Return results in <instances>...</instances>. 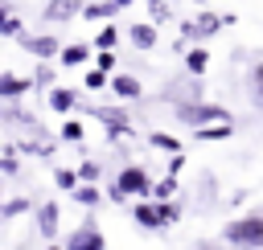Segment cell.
<instances>
[{
	"mask_svg": "<svg viewBox=\"0 0 263 250\" xmlns=\"http://www.w3.org/2000/svg\"><path fill=\"white\" fill-rule=\"evenodd\" d=\"M86 8V0H49L45 4V20H70Z\"/></svg>",
	"mask_w": 263,
	"mask_h": 250,
	"instance_id": "cell-13",
	"label": "cell"
},
{
	"mask_svg": "<svg viewBox=\"0 0 263 250\" xmlns=\"http://www.w3.org/2000/svg\"><path fill=\"white\" fill-rule=\"evenodd\" d=\"M0 37H12V41H21V20L4 8V16H0Z\"/></svg>",
	"mask_w": 263,
	"mask_h": 250,
	"instance_id": "cell-27",
	"label": "cell"
},
{
	"mask_svg": "<svg viewBox=\"0 0 263 250\" xmlns=\"http://www.w3.org/2000/svg\"><path fill=\"white\" fill-rule=\"evenodd\" d=\"M21 45L33 53V57H41V61H53V57H62V41L53 37V33H37V37H21Z\"/></svg>",
	"mask_w": 263,
	"mask_h": 250,
	"instance_id": "cell-7",
	"label": "cell"
},
{
	"mask_svg": "<svg viewBox=\"0 0 263 250\" xmlns=\"http://www.w3.org/2000/svg\"><path fill=\"white\" fill-rule=\"evenodd\" d=\"M222 238L238 250H263V213H242V217L226 221Z\"/></svg>",
	"mask_w": 263,
	"mask_h": 250,
	"instance_id": "cell-2",
	"label": "cell"
},
{
	"mask_svg": "<svg viewBox=\"0 0 263 250\" xmlns=\"http://www.w3.org/2000/svg\"><path fill=\"white\" fill-rule=\"evenodd\" d=\"M119 12V4L115 0H86V8H82V16L86 20H103V25H111V16Z\"/></svg>",
	"mask_w": 263,
	"mask_h": 250,
	"instance_id": "cell-15",
	"label": "cell"
},
{
	"mask_svg": "<svg viewBox=\"0 0 263 250\" xmlns=\"http://www.w3.org/2000/svg\"><path fill=\"white\" fill-rule=\"evenodd\" d=\"M185 168V152H177V156H168V176H177Z\"/></svg>",
	"mask_w": 263,
	"mask_h": 250,
	"instance_id": "cell-36",
	"label": "cell"
},
{
	"mask_svg": "<svg viewBox=\"0 0 263 250\" xmlns=\"http://www.w3.org/2000/svg\"><path fill=\"white\" fill-rule=\"evenodd\" d=\"M99 168H103L99 160H82V164H78V176H82V184H95V180H99Z\"/></svg>",
	"mask_w": 263,
	"mask_h": 250,
	"instance_id": "cell-31",
	"label": "cell"
},
{
	"mask_svg": "<svg viewBox=\"0 0 263 250\" xmlns=\"http://www.w3.org/2000/svg\"><path fill=\"white\" fill-rule=\"evenodd\" d=\"M53 184L66 189V193H74L82 184V176H78V168H53Z\"/></svg>",
	"mask_w": 263,
	"mask_h": 250,
	"instance_id": "cell-24",
	"label": "cell"
},
{
	"mask_svg": "<svg viewBox=\"0 0 263 250\" xmlns=\"http://www.w3.org/2000/svg\"><path fill=\"white\" fill-rule=\"evenodd\" d=\"M74 107H78V94H74V90H66V86H53V90H49V111H58V115L70 119Z\"/></svg>",
	"mask_w": 263,
	"mask_h": 250,
	"instance_id": "cell-16",
	"label": "cell"
},
{
	"mask_svg": "<svg viewBox=\"0 0 263 250\" xmlns=\"http://www.w3.org/2000/svg\"><path fill=\"white\" fill-rule=\"evenodd\" d=\"M111 94H119V98H140V82H136L132 74H115V78H111Z\"/></svg>",
	"mask_w": 263,
	"mask_h": 250,
	"instance_id": "cell-19",
	"label": "cell"
},
{
	"mask_svg": "<svg viewBox=\"0 0 263 250\" xmlns=\"http://www.w3.org/2000/svg\"><path fill=\"white\" fill-rule=\"evenodd\" d=\"M29 205H33V201H29V197H12V201H4V217H8V221H12V217H21V213H25V209H29Z\"/></svg>",
	"mask_w": 263,
	"mask_h": 250,
	"instance_id": "cell-32",
	"label": "cell"
},
{
	"mask_svg": "<svg viewBox=\"0 0 263 250\" xmlns=\"http://www.w3.org/2000/svg\"><path fill=\"white\" fill-rule=\"evenodd\" d=\"M230 135H234V123H214V127L193 131V139H197V143H222V139H230Z\"/></svg>",
	"mask_w": 263,
	"mask_h": 250,
	"instance_id": "cell-17",
	"label": "cell"
},
{
	"mask_svg": "<svg viewBox=\"0 0 263 250\" xmlns=\"http://www.w3.org/2000/svg\"><path fill=\"white\" fill-rule=\"evenodd\" d=\"M95 57V45H82V41H70L66 49H62V57H58V66H82V61H90Z\"/></svg>",
	"mask_w": 263,
	"mask_h": 250,
	"instance_id": "cell-14",
	"label": "cell"
},
{
	"mask_svg": "<svg viewBox=\"0 0 263 250\" xmlns=\"http://www.w3.org/2000/svg\"><path fill=\"white\" fill-rule=\"evenodd\" d=\"M66 250H107V238L95 221H82L66 234Z\"/></svg>",
	"mask_w": 263,
	"mask_h": 250,
	"instance_id": "cell-5",
	"label": "cell"
},
{
	"mask_svg": "<svg viewBox=\"0 0 263 250\" xmlns=\"http://www.w3.org/2000/svg\"><path fill=\"white\" fill-rule=\"evenodd\" d=\"M205 66H210V53H205L201 45H193V49H185V70H189L193 78H201V74H205Z\"/></svg>",
	"mask_w": 263,
	"mask_h": 250,
	"instance_id": "cell-18",
	"label": "cell"
},
{
	"mask_svg": "<svg viewBox=\"0 0 263 250\" xmlns=\"http://www.w3.org/2000/svg\"><path fill=\"white\" fill-rule=\"evenodd\" d=\"M152 189H156V180H152L140 164H127V168H119V176H115L111 201H127V197H136V201H152Z\"/></svg>",
	"mask_w": 263,
	"mask_h": 250,
	"instance_id": "cell-1",
	"label": "cell"
},
{
	"mask_svg": "<svg viewBox=\"0 0 263 250\" xmlns=\"http://www.w3.org/2000/svg\"><path fill=\"white\" fill-rule=\"evenodd\" d=\"M115 45H119V29H115V25H103V29L95 33V49H99V53H115Z\"/></svg>",
	"mask_w": 263,
	"mask_h": 250,
	"instance_id": "cell-20",
	"label": "cell"
},
{
	"mask_svg": "<svg viewBox=\"0 0 263 250\" xmlns=\"http://www.w3.org/2000/svg\"><path fill=\"white\" fill-rule=\"evenodd\" d=\"M160 205V213H164V225H177V217H181V205L177 201H156Z\"/></svg>",
	"mask_w": 263,
	"mask_h": 250,
	"instance_id": "cell-33",
	"label": "cell"
},
{
	"mask_svg": "<svg viewBox=\"0 0 263 250\" xmlns=\"http://www.w3.org/2000/svg\"><path fill=\"white\" fill-rule=\"evenodd\" d=\"M95 115H99V123H107V135H111V139H119V135H132V119H127L123 111L95 107Z\"/></svg>",
	"mask_w": 263,
	"mask_h": 250,
	"instance_id": "cell-12",
	"label": "cell"
},
{
	"mask_svg": "<svg viewBox=\"0 0 263 250\" xmlns=\"http://www.w3.org/2000/svg\"><path fill=\"white\" fill-rule=\"evenodd\" d=\"M16 148L21 152H33V156H53V135H45L37 119H25V135H21Z\"/></svg>",
	"mask_w": 263,
	"mask_h": 250,
	"instance_id": "cell-6",
	"label": "cell"
},
{
	"mask_svg": "<svg viewBox=\"0 0 263 250\" xmlns=\"http://www.w3.org/2000/svg\"><path fill=\"white\" fill-rule=\"evenodd\" d=\"M132 217H136V225H144V230H164V213H160L156 201H136V205H132Z\"/></svg>",
	"mask_w": 263,
	"mask_h": 250,
	"instance_id": "cell-11",
	"label": "cell"
},
{
	"mask_svg": "<svg viewBox=\"0 0 263 250\" xmlns=\"http://www.w3.org/2000/svg\"><path fill=\"white\" fill-rule=\"evenodd\" d=\"M0 172H4V176H16V172H21V148H16V143H4V160H0Z\"/></svg>",
	"mask_w": 263,
	"mask_h": 250,
	"instance_id": "cell-23",
	"label": "cell"
},
{
	"mask_svg": "<svg viewBox=\"0 0 263 250\" xmlns=\"http://www.w3.org/2000/svg\"><path fill=\"white\" fill-rule=\"evenodd\" d=\"M58 135H62V139H70V143H78V139L86 135V123H82V119H66Z\"/></svg>",
	"mask_w": 263,
	"mask_h": 250,
	"instance_id": "cell-25",
	"label": "cell"
},
{
	"mask_svg": "<svg viewBox=\"0 0 263 250\" xmlns=\"http://www.w3.org/2000/svg\"><path fill=\"white\" fill-rule=\"evenodd\" d=\"M255 102L263 107V57H259V66H255Z\"/></svg>",
	"mask_w": 263,
	"mask_h": 250,
	"instance_id": "cell-35",
	"label": "cell"
},
{
	"mask_svg": "<svg viewBox=\"0 0 263 250\" xmlns=\"http://www.w3.org/2000/svg\"><path fill=\"white\" fill-rule=\"evenodd\" d=\"M29 90H37V86H33V78L12 74V70H4V74H0V98H4V102H16V98H21V94H29Z\"/></svg>",
	"mask_w": 263,
	"mask_h": 250,
	"instance_id": "cell-9",
	"label": "cell"
},
{
	"mask_svg": "<svg viewBox=\"0 0 263 250\" xmlns=\"http://www.w3.org/2000/svg\"><path fill=\"white\" fill-rule=\"evenodd\" d=\"M115 4H119V8H127V4H132V0H115Z\"/></svg>",
	"mask_w": 263,
	"mask_h": 250,
	"instance_id": "cell-37",
	"label": "cell"
},
{
	"mask_svg": "<svg viewBox=\"0 0 263 250\" xmlns=\"http://www.w3.org/2000/svg\"><path fill=\"white\" fill-rule=\"evenodd\" d=\"M82 86H86V90H111V78H107L103 70H86V78H82Z\"/></svg>",
	"mask_w": 263,
	"mask_h": 250,
	"instance_id": "cell-29",
	"label": "cell"
},
{
	"mask_svg": "<svg viewBox=\"0 0 263 250\" xmlns=\"http://www.w3.org/2000/svg\"><path fill=\"white\" fill-rule=\"evenodd\" d=\"M8 4H12V0H4V8H8Z\"/></svg>",
	"mask_w": 263,
	"mask_h": 250,
	"instance_id": "cell-39",
	"label": "cell"
},
{
	"mask_svg": "<svg viewBox=\"0 0 263 250\" xmlns=\"http://www.w3.org/2000/svg\"><path fill=\"white\" fill-rule=\"evenodd\" d=\"M177 119H181V123H189L193 131L214 127V123H234V119H230V111H226V107H218V102H177Z\"/></svg>",
	"mask_w": 263,
	"mask_h": 250,
	"instance_id": "cell-3",
	"label": "cell"
},
{
	"mask_svg": "<svg viewBox=\"0 0 263 250\" xmlns=\"http://www.w3.org/2000/svg\"><path fill=\"white\" fill-rule=\"evenodd\" d=\"M148 143H152V148H160V152H168V156H177V152H181V139H177V135H168V131H152V135H148Z\"/></svg>",
	"mask_w": 263,
	"mask_h": 250,
	"instance_id": "cell-22",
	"label": "cell"
},
{
	"mask_svg": "<svg viewBox=\"0 0 263 250\" xmlns=\"http://www.w3.org/2000/svg\"><path fill=\"white\" fill-rule=\"evenodd\" d=\"M49 82H53V61H41L37 74H33V86H37V90H53Z\"/></svg>",
	"mask_w": 263,
	"mask_h": 250,
	"instance_id": "cell-28",
	"label": "cell"
},
{
	"mask_svg": "<svg viewBox=\"0 0 263 250\" xmlns=\"http://www.w3.org/2000/svg\"><path fill=\"white\" fill-rule=\"evenodd\" d=\"M238 16L230 12V16H218V12H197L193 20H185L181 25V41H205V37H214L218 29H226V25H234Z\"/></svg>",
	"mask_w": 263,
	"mask_h": 250,
	"instance_id": "cell-4",
	"label": "cell"
},
{
	"mask_svg": "<svg viewBox=\"0 0 263 250\" xmlns=\"http://www.w3.org/2000/svg\"><path fill=\"white\" fill-rule=\"evenodd\" d=\"M58 225H62L58 201H41V205H37V234H41L45 242H53V238H58Z\"/></svg>",
	"mask_w": 263,
	"mask_h": 250,
	"instance_id": "cell-8",
	"label": "cell"
},
{
	"mask_svg": "<svg viewBox=\"0 0 263 250\" xmlns=\"http://www.w3.org/2000/svg\"><path fill=\"white\" fill-rule=\"evenodd\" d=\"M49 250H62V246H58V242H49Z\"/></svg>",
	"mask_w": 263,
	"mask_h": 250,
	"instance_id": "cell-38",
	"label": "cell"
},
{
	"mask_svg": "<svg viewBox=\"0 0 263 250\" xmlns=\"http://www.w3.org/2000/svg\"><path fill=\"white\" fill-rule=\"evenodd\" d=\"M148 16H152V25H160V20L173 16V4L168 0H148Z\"/></svg>",
	"mask_w": 263,
	"mask_h": 250,
	"instance_id": "cell-30",
	"label": "cell"
},
{
	"mask_svg": "<svg viewBox=\"0 0 263 250\" xmlns=\"http://www.w3.org/2000/svg\"><path fill=\"white\" fill-rule=\"evenodd\" d=\"M177 197V176H164V180H156V189H152V201H173Z\"/></svg>",
	"mask_w": 263,
	"mask_h": 250,
	"instance_id": "cell-26",
	"label": "cell"
},
{
	"mask_svg": "<svg viewBox=\"0 0 263 250\" xmlns=\"http://www.w3.org/2000/svg\"><path fill=\"white\" fill-rule=\"evenodd\" d=\"M156 41H160V33H156V25H152V20H140V25H132V29H127V45H132V49H140V53L156 49Z\"/></svg>",
	"mask_w": 263,
	"mask_h": 250,
	"instance_id": "cell-10",
	"label": "cell"
},
{
	"mask_svg": "<svg viewBox=\"0 0 263 250\" xmlns=\"http://www.w3.org/2000/svg\"><path fill=\"white\" fill-rule=\"evenodd\" d=\"M78 205H86V209H95V205H103V193H99V184H78L74 193H70Z\"/></svg>",
	"mask_w": 263,
	"mask_h": 250,
	"instance_id": "cell-21",
	"label": "cell"
},
{
	"mask_svg": "<svg viewBox=\"0 0 263 250\" xmlns=\"http://www.w3.org/2000/svg\"><path fill=\"white\" fill-rule=\"evenodd\" d=\"M95 70L111 74V70H115V53H99V49H95Z\"/></svg>",
	"mask_w": 263,
	"mask_h": 250,
	"instance_id": "cell-34",
	"label": "cell"
}]
</instances>
